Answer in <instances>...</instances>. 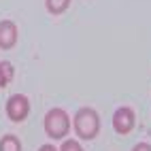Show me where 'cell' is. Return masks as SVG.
<instances>
[{"label":"cell","instance_id":"277c9868","mask_svg":"<svg viewBox=\"0 0 151 151\" xmlns=\"http://www.w3.org/2000/svg\"><path fill=\"white\" fill-rule=\"evenodd\" d=\"M134 124H136V117H134V111L130 106H119L115 111V115H113V128H115V132L128 134L130 130L134 128Z\"/></svg>","mask_w":151,"mask_h":151},{"label":"cell","instance_id":"8992f818","mask_svg":"<svg viewBox=\"0 0 151 151\" xmlns=\"http://www.w3.org/2000/svg\"><path fill=\"white\" fill-rule=\"evenodd\" d=\"M13 75H15V68L11 62H0V87H6L11 83Z\"/></svg>","mask_w":151,"mask_h":151},{"label":"cell","instance_id":"8fae6325","mask_svg":"<svg viewBox=\"0 0 151 151\" xmlns=\"http://www.w3.org/2000/svg\"><path fill=\"white\" fill-rule=\"evenodd\" d=\"M38 151H58V149H55L53 145H43V147L38 149Z\"/></svg>","mask_w":151,"mask_h":151},{"label":"cell","instance_id":"9c48e42d","mask_svg":"<svg viewBox=\"0 0 151 151\" xmlns=\"http://www.w3.org/2000/svg\"><path fill=\"white\" fill-rule=\"evenodd\" d=\"M60 151H83V147L79 145V140H73V138H68V140H64V143H62Z\"/></svg>","mask_w":151,"mask_h":151},{"label":"cell","instance_id":"7a4b0ae2","mask_svg":"<svg viewBox=\"0 0 151 151\" xmlns=\"http://www.w3.org/2000/svg\"><path fill=\"white\" fill-rule=\"evenodd\" d=\"M68 130H70V119L66 115V111L51 109L45 115V132L51 136V138H55V140L64 138L68 134Z\"/></svg>","mask_w":151,"mask_h":151},{"label":"cell","instance_id":"ba28073f","mask_svg":"<svg viewBox=\"0 0 151 151\" xmlns=\"http://www.w3.org/2000/svg\"><path fill=\"white\" fill-rule=\"evenodd\" d=\"M45 4H47V11L49 13L60 15V13H64L66 9L70 6V0H45Z\"/></svg>","mask_w":151,"mask_h":151},{"label":"cell","instance_id":"3957f363","mask_svg":"<svg viewBox=\"0 0 151 151\" xmlns=\"http://www.w3.org/2000/svg\"><path fill=\"white\" fill-rule=\"evenodd\" d=\"M30 113V100L24 94H15L6 100V115L11 122H24Z\"/></svg>","mask_w":151,"mask_h":151},{"label":"cell","instance_id":"30bf717a","mask_svg":"<svg viewBox=\"0 0 151 151\" xmlns=\"http://www.w3.org/2000/svg\"><path fill=\"white\" fill-rule=\"evenodd\" d=\"M132 151H151V145H147V143H138Z\"/></svg>","mask_w":151,"mask_h":151},{"label":"cell","instance_id":"52a82bcc","mask_svg":"<svg viewBox=\"0 0 151 151\" xmlns=\"http://www.w3.org/2000/svg\"><path fill=\"white\" fill-rule=\"evenodd\" d=\"M0 151H22V143L13 134H6L0 138Z\"/></svg>","mask_w":151,"mask_h":151},{"label":"cell","instance_id":"6da1fadb","mask_svg":"<svg viewBox=\"0 0 151 151\" xmlns=\"http://www.w3.org/2000/svg\"><path fill=\"white\" fill-rule=\"evenodd\" d=\"M75 132L79 134V138L83 140H92L98 132H100V117L94 109H79L75 115Z\"/></svg>","mask_w":151,"mask_h":151},{"label":"cell","instance_id":"5b68a950","mask_svg":"<svg viewBox=\"0 0 151 151\" xmlns=\"http://www.w3.org/2000/svg\"><path fill=\"white\" fill-rule=\"evenodd\" d=\"M17 43V26L11 19L0 22V49H11Z\"/></svg>","mask_w":151,"mask_h":151}]
</instances>
